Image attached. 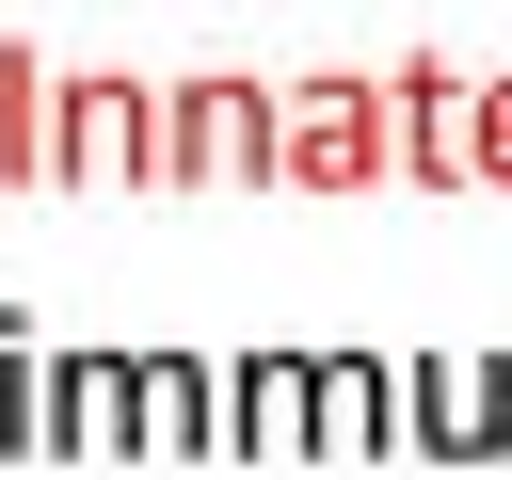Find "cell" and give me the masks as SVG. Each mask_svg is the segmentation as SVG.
<instances>
[{
  "instance_id": "obj_11",
  "label": "cell",
  "mask_w": 512,
  "mask_h": 480,
  "mask_svg": "<svg viewBox=\"0 0 512 480\" xmlns=\"http://www.w3.org/2000/svg\"><path fill=\"white\" fill-rule=\"evenodd\" d=\"M0 176L48 192V48H16V32H0Z\"/></svg>"
},
{
  "instance_id": "obj_3",
  "label": "cell",
  "mask_w": 512,
  "mask_h": 480,
  "mask_svg": "<svg viewBox=\"0 0 512 480\" xmlns=\"http://www.w3.org/2000/svg\"><path fill=\"white\" fill-rule=\"evenodd\" d=\"M96 176H160V80L48 64V192H96Z\"/></svg>"
},
{
  "instance_id": "obj_1",
  "label": "cell",
  "mask_w": 512,
  "mask_h": 480,
  "mask_svg": "<svg viewBox=\"0 0 512 480\" xmlns=\"http://www.w3.org/2000/svg\"><path fill=\"white\" fill-rule=\"evenodd\" d=\"M224 176H288V80H256V64H192V80H160V176L144 192H224Z\"/></svg>"
},
{
  "instance_id": "obj_8",
  "label": "cell",
  "mask_w": 512,
  "mask_h": 480,
  "mask_svg": "<svg viewBox=\"0 0 512 480\" xmlns=\"http://www.w3.org/2000/svg\"><path fill=\"white\" fill-rule=\"evenodd\" d=\"M144 464H224V352H144Z\"/></svg>"
},
{
  "instance_id": "obj_7",
  "label": "cell",
  "mask_w": 512,
  "mask_h": 480,
  "mask_svg": "<svg viewBox=\"0 0 512 480\" xmlns=\"http://www.w3.org/2000/svg\"><path fill=\"white\" fill-rule=\"evenodd\" d=\"M384 448H416L400 368L384 352H320V464H384Z\"/></svg>"
},
{
  "instance_id": "obj_2",
  "label": "cell",
  "mask_w": 512,
  "mask_h": 480,
  "mask_svg": "<svg viewBox=\"0 0 512 480\" xmlns=\"http://www.w3.org/2000/svg\"><path fill=\"white\" fill-rule=\"evenodd\" d=\"M384 176H400V80H368V64L288 80V176L272 192H384Z\"/></svg>"
},
{
  "instance_id": "obj_9",
  "label": "cell",
  "mask_w": 512,
  "mask_h": 480,
  "mask_svg": "<svg viewBox=\"0 0 512 480\" xmlns=\"http://www.w3.org/2000/svg\"><path fill=\"white\" fill-rule=\"evenodd\" d=\"M128 448L144 464V352H64V464Z\"/></svg>"
},
{
  "instance_id": "obj_5",
  "label": "cell",
  "mask_w": 512,
  "mask_h": 480,
  "mask_svg": "<svg viewBox=\"0 0 512 480\" xmlns=\"http://www.w3.org/2000/svg\"><path fill=\"white\" fill-rule=\"evenodd\" d=\"M384 80H400V176H416V192H480V64L400 48Z\"/></svg>"
},
{
  "instance_id": "obj_12",
  "label": "cell",
  "mask_w": 512,
  "mask_h": 480,
  "mask_svg": "<svg viewBox=\"0 0 512 480\" xmlns=\"http://www.w3.org/2000/svg\"><path fill=\"white\" fill-rule=\"evenodd\" d=\"M480 192H512V64H480Z\"/></svg>"
},
{
  "instance_id": "obj_4",
  "label": "cell",
  "mask_w": 512,
  "mask_h": 480,
  "mask_svg": "<svg viewBox=\"0 0 512 480\" xmlns=\"http://www.w3.org/2000/svg\"><path fill=\"white\" fill-rule=\"evenodd\" d=\"M416 464H496L512 448V352H400Z\"/></svg>"
},
{
  "instance_id": "obj_6",
  "label": "cell",
  "mask_w": 512,
  "mask_h": 480,
  "mask_svg": "<svg viewBox=\"0 0 512 480\" xmlns=\"http://www.w3.org/2000/svg\"><path fill=\"white\" fill-rule=\"evenodd\" d=\"M224 464H320V352H224Z\"/></svg>"
},
{
  "instance_id": "obj_10",
  "label": "cell",
  "mask_w": 512,
  "mask_h": 480,
  "mask_svg": "<svg viewBox=\"0 0 512 480\" xmlns=\"http://www.w3.org/2000/svg\"><path fill=\"white\" fill-rule=\"evenodd\" d=\"M0 448L16 464H64V352L32 320H0Z\"/></svg>"
}]
</instances>
